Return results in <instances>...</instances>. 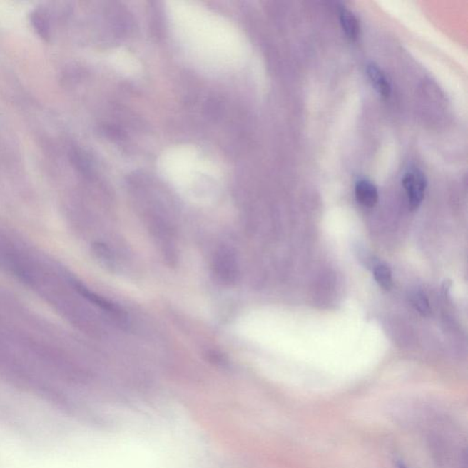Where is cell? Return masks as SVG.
I'll use <instances>...</instances> for the list:
<instances>
[{"mask_svg":"<svg viewBox=\"0 0 468 468\" xmlns=\"http://www.w3.org/2000/svg\"><path fill=\"white\" fill-rule=\"evenodd\" d=\"M213 272L218 280L223 284L232 285L235 283L239 275L235 253L226 247L220 249L213 260Z\"/></svg>","mask_w":468,"mask_h":468,"instance_id":"cell-1","label":"cell"},{"mask_svg":"<svg viewBox=\"0 0 468 468\" xmlns=\"http://www.w3.org/2000/svg\"><path fill=\"white\" fill-rule=\"evenodd\" d=\"M402 185L407 193L410 206L412 210L418 209L424 200L427 181L420 171L407 172L402 178Z\"/></svg>","mask_w":468,"mask_h":468,"instance_id":"cell-2","label":"cell"},{"mask_svg":"<svg viewBox=\"0 0 468 468\" xmlns=\"http://www.w3.org/2000/svg\"><path fill=\"white\" fill-rule=\"evenodd\" d=\"M355 195L357 203L367 208L375 207L379 200L378 190L375 185L368 180L357 182Z\"/></svg>","mask_w":468,"mask_h":468,"instance_id":"cell-3","label":"cell"},{"mask_svg":"<svg viewBox=\"0 0 468 468\" xmlns=\"http://www.w3.org/2000/svg\"><path fill=\"white\" fill-rule=\"evenodd\" d=\"M366 71L370 83H372L377 92L385 98H388L392 93V86L386 74L375 63L367 65Z\"/></svg>","mask_w":468,"mask_h":468,"instance_id":"cell-4","label":"cell"},{"mask_svg":"<svg viewBox=\"0 0 468 468\" xmlns=\"http://www.w3.org/2000/svg\"><path fill=\"white\" fill-rule=\"evenodd\" d=\"M340 24L342 26L343 31L351 41H356L360 36V25L359 19L356 17L352 11L341 6L340 9Z\"/></svg>","mask_w":468,"mask_h":468,"instance_id":"cell-5","label":"cell"},{"mask_svg":"<svg viewBox=\"0 0 468 468\" xmlns=\"http://www.w3.org/2000/svg\"><path fill=\"white\" fill-rule=\"evenodd\" d=\"M31 24L37 34L45 40H49L51 36V18L45 9H36L31 15Z\"/></svg>","mask_w":468,"mask_h":468,"instance_id":"cell-6","label":"cell"},{"mask_svg":"<svg viewBox=\"0 0 468 468\" xmlns=\"http://www.w3.org/2000/svg\"><path fill=\"white\" fill-rule=\"evenodd\" d=\"M373 276L380 288L389 290L392 288L393 280L391 269L383 263H377L372 268Z\"/></svg>","mask_w":468,"mask_h":468,"instance_id":"cell-7","label":"cell"},{"mask_svg":"<svg viewBox=\"0 0 468 468\" xmlns=\"http://www.w3.org/2000/svg\"><path fill=\"white\" fill-rule=\"evenodd\" d=\"M412 303L416 308V310L421 313L422 316H428L431 314L430 303L425 295L422 292H416L412 297Z\"/></svg>","mask_w":468,"mask_h":468,"instance_id":"cell-8","label":"cell"},{"mask_svg":"<svg viewBox=\"0 0 468 468\" xmlns=\"http://www.w3.org/2000/svg\"><path fill=\"white\" fill-rule=\"evenodd\" d=\"M103 132H105V134L109 138L115 139H121L125 138V135L121 131V130L115 128V126H103Z\"/></svg>","mask_w":468,"mask_h":468,"instance_id":"cell-9","label":"cell"},{"mask_svg":"<svg viewBox=\"0 0 468 468\" xmlns=\"http://www.w3.org/2000/svg\"><path fill=\"white\" fill-rule=\"evenodd\" d=\"M398 468H408V467H406L405 464L399 463L398 464Z\"/></svg>","mask_w":468,"mask_h":468,"instance_id":"cell-10","label":"cell"}]
</instances>
